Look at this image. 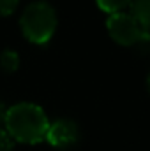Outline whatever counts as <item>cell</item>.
Masks as SVG:
<instances>
[{
    "instance_id": "6da1fadb",
    "label": "cell",
    "mask_w": 150,
    "mask_h": 151,
    "mask_svg": "<svg viewBox=\"0 0 150 151\" xmlns=\"http://www.w3.org/2000/svg\"><path fill=\"white\" fill-rule=\"evenodd\" d=\"M50 119L44 109L34 102L12 104L4 113V128L14 141L36 144L44 141Z\"/></svg>"
},
{
    "instance_id": "7a4b0ae2",
    "label": "cell",
    "mask_w": 150,
    "mask_h": 151,
    "mask_svg": "<svg viewBox=\"0 0 150 151\" xmlns=\"http://www.w3.org/2000/svg\"><path fill=\"white\" fill-rule=\"evenodd\" d=\"M20 27L28 40L36 44H44L51 39L57 28V11L46 0L30 2L21 12Z\"/></svg>"
},
{
    "instance_id": "3957f363",
    "label": "cell",
    "mask_w": 150,
    "mask_h": 151,
    "mask_svg": "<svg viewBox=\"0 0 150 151\" xmlns=\"http://www.w3.org/2000/svg\"><path fill=\"white\" fill-rule=\"evenodd\" d=\"M106 27L110 35L124 46L136 44L149 37V30L125 9L118 12H111L106 19Z\"/></svg>"
},
{
    "instance_id": "277c9868",
    "label": "cell",
    "mask_w": 150,
    "mask_h": 151,
    "mask_svg": "<svg viewBox=\"0 0 150 151\" xmlns=\"http://www.w3.org/2000/svg\"><path fill=\"white\" fill-rule=\"evenodd\" d=\"M44 139L55 148H69L79 139V127L71 118H58L48 125Z\"/></svg>"
},
{
    "instance_id": "5b68a950",
    "label": "cell",
    "mask_w": 150,
    "mask_h": 151,
    "mask_svg": "<svg viewBox=\"0 0 150 151\" xmlns=\"http://www.w3.org/2000/svg\"><path fill=\"white\" fill-rule=\"evenodd\" d=\"M129 12L147 28L150 30V0H131Z\"/></svg>"
},
{
    "instance_id": "8992f818",
    "label": "cell",
    "mask_w": 150,
    "mask_h": 151,
    "mask_svg": "<svg viewBox=\"0 0 150 151\" xmlns=\"http://www.w3.org/2000/svg\"><path fill=\"white\" fill-rule=\"evenodd\" d=\"M0 65L4 70L11 72V70H16L18 65H20V55L14 51V49H4L0 53Z\"/></svg>"
},
{
    "instance_id": "52a82bcc",
    "label": "cell",
    "mask_w": 150,
    "mask_h": 151,
    "mask_svg": "<svg viewBox=\"0 0 150 151\" xmlns=\"http://www.w3.org/2000/svg\"><path fill=\"white\" fill-rule=\"evenodd\" d=\"M95 2H97V5L103 11H108L110 14L111 12H118V11H124L131 4V0H95Z\"/></svg>"
},
{
    "instance_id": "ba28073f",
    "label": "cell",
    "mask_w": 150,
    "mask_h": 151,
    "mask_svg": "<svg viewBox=\"0 0 150 151\" xmlns=\"http://www.w3.org/2000/svg\"><path fill=\"white\" fill-rule=\"evenodd\" d=\"M12 148H14V139L4 127H0V151H12Z\"/></svg>"
},
{
    "instance_id": "9c48e42d",
    "label": "cell",
    "mask_w": 150,
    "mask_h": 151,
    "mask_svg": "<svg viewBox=\"0 0 150 151\" xmlns=\"http://www.w3.org/2000/svg\"><path fill=\"white\" fill-rule=\"evenodd\" d=\"M20 0H0V14H11Z\"/></svg>"
},
{
    "instance_id": "30bf717a",
    "label": "cell",
    "mask_w": 150,
    "mask_h": 151,
    "mask_svg": "<svg viewBox=\"0 0 150 151\" xmlns=\"http://www.w3.org/2000/svg\"><path fill=\"white\" fill-rule=\"evenodd\" d=\"M4 113H5V111H2V107H0V118H2V119H4Z\"/></svg>"
},
{
    "instance_id": "8fae6325",
    "label": "cell",
    "mask_w": 150,
    "mask_h": 151,
    "mask_svg": "<svg viewBox=\"0 0 150 151\" xmlns=\"http://www.w3.org/2000/svg\"><path fill=\"white\" fill-rule=\"evenodd\" d=\"M147 83H149V90H150V72H149V77H147Z\"/></svg>"
}]
</instances>
